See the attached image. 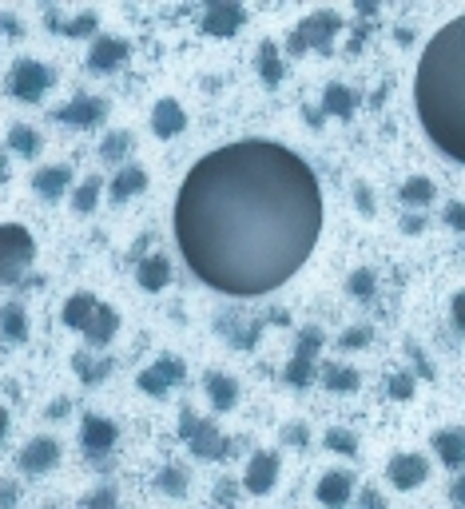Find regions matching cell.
Listing matches in <instances>:
<instances>
[{
  "mask_svg": "<svg viewBox=\"0 0 465 509\" xmlns=\"http://www.w3.org/2000/svg\"><path fill=\"white\" fill-rule=\"evenodd\" d=\"M322 231L315 167L275 139L207 152L176 195L187 271L231 298H259L302 271Z\"/></svg>",
  "mask_w": 465,
  "mask_h": 509,
  "instance_id": "1",
  "label": "cell"
},
{
  "mask_svg": "<svg viewBox=\"0 0 465 509\" xmlns=\"http://www.w3.org/2000/svg\"><path fill=\"white\" fill-rule=\"evenodd\" d=\"M413 112L426 139L465 167V13L441 24L413 72Z\"/></svg>",
  "mask_w": 465,
  "mask_h": 509,
  "instance_id": "2",
  "label": "cell"
},
{
  "mask_svg": "<svg viewBox=\"0 0 465 509\" xmlns=\"http://www.w3.org/2000/svg\"><path fill=\"white\" fill-rule=\"evenodd\" d=\"M36 259V239L20 223H0V287H13Z\"/></svg>",
  "mask_w": 465,
  "mask_h": 509,
  "instance_id": "3",
  "label": "cell"
},
{
  "mask_svg": "<svg viewBox=\"0 0 465 509\" xmlns=\"http://www.w3.org/2000/svg\"><path fill=\"white\" fill-rule=\"evenodd\" d=\"M342 33V16L338 13H315V16H307L302 24L290 33V40H287V52L290 56H302L307 48H315V52H330L335 48V36Z\"/></svg>",
  "mask_w": 465,
  "mask_h": 509,
  "instance_id": "4",
  "label": "cell"
},
{
  "mask_svg": "<svg viewBox=\"0 0 465 509\" xmlns=\"http://www.w3.org/2000/svg\"><path fill=\"white\" fill-rule=\"evenodd\" d=\"M179 438L191 446V454L204 457V462H215V457L227 454V434L219 430L211 418H199L195 410H184L179 418Z\"/></svg>",
  "mask_w": 465,
  "mask_h": 509,
  "instance_id": "5",
  "label": "cell"
},
{
  "mask_svg": "<svg viewBox=\"0 0 465 509\" xmlns=\"http://www.w3.org/2000/svg\"><path fill=\"white\" fill-rule=\"evenodd\" d=\"M48 84H52V72H48V64H40L33 56L16 60L13 76H8V92H13V99H20V104H40Z\"/></svg>",
  "mask_w": 465,
  "mask_h": 509,
  "instance_id": "6",
  "label": "cell"
},
{
  "mask_svg": "<svg viewBox=\"0 0 465 509\" xmlns=\"http://www.w3.org/2000/svg\"><path fill=\"white\" fill-rule=\"evenodd\" d=\"M322 331L318 326H307V331L299 335V346H295V358L287 363V371H282V382L287 386H295V391H302V386H310L315 382V358L322 351Z\"/></svg>",
  "mask_w": 465,
  "mask_h": 509,
  "instance_id": "7",
  "label": "cell"
},
{
  "mask_svg": "<svg viewBox=\"0 0 465 509\" xmlns=\"http://www.w3.org/2000/svg\"><path fill=\"white\" fill-rule=\"evenodd\" d=\"M116 442H119V426L112 422V418H100V414L84 418V426H80V446H84V457L104 462V457L116 450Z\"/></svg>",
  "mask_w": 465,
  "mask_h": 509,
  "instance_id": "8",
  "label": "cell"
},
{
  "mask_svg": "<svg viewBox=\"0 0 465 509\" xmlns=\"http://www.w3.org/2000/svg\"><path fill=\"white\" fill-rule=\"evenodd\" d=\"M131 60V44L128 40H119V36H96L92 40V48H88V72H96V76H108V72H116V68H124Z\"/></svg>",
  "mask_w": 465,
  "mask_h": 509,
  "instance_id": "9",
  "label": "cell"
},
{
  "mask_svg": "<svg viewBox=\"0 0 465 509\" xmlns=\"http://www.w3.org/2000/svg\"><path fill=\"white\" fill-rule=\"evenodd\" d=\"M279 470H282V462H279V454L275 450H259V454H251V462H247V470H242V490L247 494H270L275 490V482H279Z\"/></svg>",
  "mask_w": 465,
  "mask_h": 509,
  "instance_id": "10",
  "label": "cell"
},
{
  "mask_svg": "<svg viewBox=\"0 0 465 509\" xmlns=\"http://www.w3.org/2000/svg\"><path fill=\"white\" fill-rule=\"evenodd\" d=\"M184 374H187V366L179 363V358H159L156 366H147V371H139V391L151 394V398H167L171 394V386L176 382H184Z\"/></svg>",
  "mask_w": 465,
  "mask_h": 509,
  "instance_id": "11",
  "label": "cell"
},
{
  "mask_svg": "<svg viewBox=\"0 0 465 509\" xmlns=\"http://www.w3.org/2000/svg\"><path fill=\"white\" fill-rule=\"evenodd\" d=\"M386 477H390V485L394 490H418L422 482L430 477V462L422 454H394L390 457V466H386Z\"/></svg>",
  "mask_w": 465,
  "mask_h": 509,
  "instance_id": "12",
  "label": "cell"
},
{
  "mask_svg": "<svg viewBox=\"0 0 465 509\" xmlns=\"http://www.w3.org/2000/svg\"><path fill=\"white\" fill-rule=\"evenodd\" d=\"M56 462H60V442H56V438H33V442L16 454V470L28 474V477L48 474Z\"/></svg>",
  "mask_w": 465,
  "mask_h": 509,
  "instance_id": "13",
  "label": "cell"
},
{
  "mask_svg": "<svg viewBox=\"0 0 465 509\" xmlns=\"http://www.w3.org/2000/svg\"><path fill=\"white\" fill-rule=\"evenodd\" d=\"M242 24H247V13H242L239 5H231V0H211L207 13H204V33L219 36V40L235 36Z\"/></svg>",
  "mask_w": 465,
  "mask_h": 509,
  "instance_id": "14",
  "label": "cell"
},
{
  "mask_svg": "<svg viewBox=\"0 0 465 509\" xmlns=\"http://www.w3.org/2000/svg\"><path fill=\"white\" fill-rule=\"evenodd\" d=\"M104 116H108V104L104 99H96V96H76L72 104L56 108V119L60 124H68V127H100L104 124Z\"/></svg>",
  "mask_w": 465,
  "mask_h": 509,
  "instance_id": "15",
  "label": "cell"
},
{
  "mask_svg": "<svg viewBox=\"0 0 465 509\" xmlns=\"http://www.w3.org/2000/svg\"><path fill=\"white\" fill-rule=\"evenodd\" d=\"M315 497H318V505H327V509H346L354 497V474H346V470L322 474Z\"/></svg>",
  "mask_w": 465,
  "mask_h": 509,
  "instance_id": "16",
  "label": "cell"
},
{
  "mask_svg": "<svg viewBox=\"0 0 465 509\" xmlns=\"http://www.w3.org/2000/svg\"><path fill=\"white\" fill-rule=\"evenodd\" d=\"M184 127H187V116L179 108V99H171V96L156 99V108H151V132L159 139H176Z\"/></svg>",
  "mask_w": 465,
  "mask_h": 509,
  "instance_id": "17",
  "label": "cell"
},
{
  "mask_svg": "<svg viewBox=\"0 0 465 509\" xmlns=\"http://www.w3.org/2000/svg\"><path fill=\"white\" fill-rule=\"evenodd\" d=\"M72 187V167L68 164H52V167H40V172L33 175V192L40 199H48V203H56L60 195Z\"/></svg>",
  "mask_w": 465,
  "mask_h": 509,
  "instance_id": "18",
  "label": "cell"
},
{
  "mask_svg": "<svg viewBox=\"0 0 465 509\" xmlns=\"http://www.w3.org/2000/svg\"><path fill=\"white\" fill-rule=\"evenodd\" d=\"M430 446L438 450V457H441V466H446V470H461V466H465V430H458V426L438 430Z\"/></svg>",
  "mask_w": 465,
  "mask_h": 509,
  "instance_id": "19",
  "label": "cell"
},
{
  "mask_svg": "<svg viewBox=\"0 0 465 509\" xmlns=\"http://www.w3.org/2000/svg\"><path fill=\"white\" fill-rule=\"evenodd\" d=\"M96 311H100V298H96L92 291H76V295L64 303V315H60V318H64V326H72V331L84 335L88 326H92Z\"/></svg>",
  "mask_w": 465,
  "mask_h": 509,
  "instance_id": "20",
  "label": "cell"
},
{
  "mask_svg": "<svg viewBox=\"0 0 465 509\" xmlns=\"http://www.w3.org/2000/svg\"><path fill=\"white\" fill-rule=\"evenodd\" d=\"M136 283L144 287V291H151V295H159L164 287L171 283V263H167V255H147L144 263L136 267Z\"/></svg>",
  "mask_w": 465,
  "mask_h": 509,
  "instance_id": "21",
  "label": "cell"
},
{
  "mask_svg": "<svg viewBox=\"0 0 465 509\" xmlns=\"http://www.w3.org/2000/svg\"><path fill=\"white\" fill-rule=\"evenodd\" d=\"M139 192H147V172L136 164H124V172L112 179V203H128V199H136Z\"/></svg>",
  "mask_w": 465,
  "mask_h": 509,
  "instance_id": "22",
  "label": "cell"
},
{
  "mask_svg": "<svg viewBox=\"0 0 465 509\" xmlns=\"http://www.w3.org/2000/svg\"><path fill=\"white\" fill-rule=\"evenodd\" d=\"M354 108H358V92L346 84H330L322 92V116H338V119H350Z\"/></svg>",
  "mask_w": 465,
  "mask_h": 509,
  "instance_id": "23",
  "label": "cell"
},
{
  "mask_svg": "<svg viewBox=\"0 0 465 509\" xmlns=\"http://www.w3.org/2000/svg\"><path fill=\"white\" fill-rule=\"evenodd\" d=\"M207 398H211V406H215V410H231V406L239 402V382L231 374L211 371L207 374Z\"/></svg>",
  "mask_w": 465,
  "mask_h": 509,
  "instance_id": "24",
  "label": "cell"
},
{
  "mask_svg": "<svg viewBox=\"0 0 465 509\" xmlns=\"http://www.w3.org/2000/svg\"><path fill=\"white\" fill-rule=\"evenodd\" d=\"M322 386L335 394H354L362 386V374L354 366H342V363H327L322 366Z\"/></svg>",
  "mask_w": 465,
  "mask_h": 509,
  "instance_id": "25",
  "label": "cell"
},
{
  "mask_svg": "<svg viewBox=\"0 0 465 509\" xmlns=\"http://www.w3.org/2000/svg\"><path fill=\"white\" fill-rule=\"evenodd\" d=\"M116 331H119V315L112 311L108 303H100V311H96V318H92V326L84 331V338L92 346H108L116 338Z\"/></svg>",
  "mask_w": 465,
  "mask_h": 509,
  "instance_id": "26",
  "label": "cell"
},
{
  "mask_svg": "<svg viewBox=\"0 0 465 509\" xmlns=\"http://www.w3.org/2000/svg\"><path fill=\"white\" fill-rule=\"evenodd\" d=\"M0 331H5V338H13V343H24L28 338V315L20 303H8L0 306Z\"/></svg>",
  "mask_w": 465,
  "mask_h": 509,
  "instance_id": "27",
  "label": "cell"
},
{
  "mask_svg": "<svg viewBox=\"0 0 465 509\" xmlns=\"http://www.w3.org/2000/svg\"><path fill=\"white\" fill-rule=\"evenodd\" d=\"M259 76H262V84L267 88H279L282 76H287V68H282V60H279V48L270 44V40L259 48Z\"/></svg>",
  "mask_w": 465,
  "mask_h": 509,
  "instance_id": "28",
  "label": "cell"
},
{
  "mask_svg": "<svg viewBox=\"0 0 465 509\" xmlns=\"http://www.w3.org/2000/svg\"><path fill=\"white\" fill-rule=\"evenodd\" d=\"M398 199H402L406 207H426V203H433V179H426V175H410L406 184H402Z\"/></svg>",
  "mask_w": 465,
  "mask_h": 509,
  "instance_id": "29",
  "label": "cell"
},
{
  "mask_svg": "<svg viewBox=\"0 0 465 509\" xmlns=\"http://www.w3.org/2000/svg\"><path fill=\"white\" fill-rule=\"evenodd\" d=\"M100 192H104V179H100V175H88L84 184H80L76 192H72V207H76L80 215H88V212H92V207L100 203Z\"/></svg>",
  "mask_w": 465,
  "mask_h": 509,
  "instance_id": "30",
  "label": "cell"
},
{
  "mask_svg": "<svg viewBox=\"0 0 465 509\" xmlns=\"http://www.w3.org/2000/svg\"><path fill=\"white\" fill-rule=\"evenodd\" d=\"M131 144H136L131 132H112L104 144H100V159H104V164H124V156L131 152Z\"/></svg>",
  "mask_w": 465,
  "mask_h": 509,
  "instance_id": "31",
  "label": "cell"
},
{
  "mask_svg": "<svg viewBox=\"0 0 465 509\" xmlns=\"http://www.w3.org/2000/svg\"><path fill=\"white\" fill-rule=\"evenodd\" d=\"M100 28V16L88 8V13H76L72 20H60V33L64 36H72V40H84V36H92Z\"/></svg>",
  "mask_w": 465,
  "mask_h": 509,
  "instance_id": "32",
  "label": "cell"
},
{
  "mask_svg": "<svg viewBox=\"0 0 465 509\" xmlns=\"http://www.w3.org/2000/svg\"><path fill=\"white\" fill-rule=\"evenodd\" d=\"M8 147L20 152V156H36L40 152V136L28 124H13L8 127Z\"/></svg>",
  "mask_w": 465,
  "mask_h": 509,
  "instance_id": "33",
  "label": "cell"
},
{
  "mask_svg": "<svg viewBox=\"0 0 465 509\" xmlns=\"http://www.w3.org/2000/svg\"><path fill=\"white\" fill-rule=\"evenodd\" d=\"M72 366H76V374L84 378L88 386H100L108 374H112V363H108V358H100V363H88V354H76Z\"/></svg>",
  "mask_w": 465,
  "mask_h": 509,
  "instance_id": "34",
  "label": "cell"
},
{
  "mask_svg": "<svg viewBox=\"0 0 465 509\" xmlns=\"http://www.w3.org/2000/svg\"><path fill=\"white\" fill-rule=\"evenodd\" d=\"M322 442H327V450H335V454H346V457L358 454V434H354V430H342V426H330Z\"/></svg>",
  "mask_w": 465,
  "mask_h": 509,
  "instance_id": "35",
  "label": "cell"
},
{
  "mask_svg": "<svg viewBox=\"0 0 465 509\" xmlns=\"http://www.w3.org/2000/svg\"><path fill=\"white\" fill-rule=\"evenodd\" d=\"M156 485H159L164 494H171V497H184V494H187V474L176 470V466H167V470L156 477Z\"/></svg>",
  "mask_w": 465,
  "mask_h": 509,
  "instance_id": "36",
  "label": "cell"
},
{
  "mask_svg": "<svg viewBox=\"0 0 465 509\" xmlns=\"http://www.w3.org/2000/svg\"><path fill=\"white\" fill-rule=\"evenodd\" d=\"M374 283H378V278H374V271H366V267H362V271H354V275L346 278V291H350L354 298H370V295H374Z\"/></svg>",
  "mask_w": 465,
  "mask_h": 509,
  "instance_id": "37",
  "label": "cell"
},
{
  "mask_svg": "<svg viewBox=\"0 0 465 509\" xmlns=\"http://www.w3.org/2000/svg\"><path fill=\"white\" fill-rule=\"evenodd\" d=\"M80 509H119L116 490H112V485H100L96 494H88L84 502H80Z\"/></svg>",
  "mask_w": 465,
  "mask_h": 509,
  "instance_id": "38",
  "label": "cell"
},
{
  "mask_svg": "<svg viewBox=\"0 0 465 509\" xmlns=\"http://www.w3.org/2000/svg\"><path fill=\"white\" fill-rule=\"evenodd\" d=\"M386 391H390V398H398V402H406V398H413V374H394Z\"/></svg>",
  "mask_w": 465,
  "mask_h": 509,
  "instance_id": "39",
  "label": "cell"
},
{
  "mask_svg": "<svg viewBox=\"0 0 465 509\" xmlns=\"http://www.w3.org/2000/svg\"><path fill=\"white\" fill-rule=\"evenodd\" d=\"M366 343H370V331H366V326H354V331H346V335L338 338L342 351H354V346H366Z\"/></svg>",
  "mask_w": 465,
  "mask_h": 509,
  "instance_id": "40",
  "label": "cell"
},
{
  "mask_svg": "<svg viewBox=\"0 0 465 509\" xmlns=\"http://www.w3.org/2000/svg\"><path fill=\"white\" fill-rule=\"evenodd\" d=\"M441 219H446V223L453 227V231H465V203H461V199H453V203H446V215H441Z\"/></svg>",
  "mask_w": 465,
  "mask_h": 509,
  "instance_id": "41",
  "label": "cell"
},
{
  "mask_svg": "<svg viewBox=\"0 0 465 509\" xmlns=\"http://www.w3.org/2000/svg\"><path fill=\"white\" fill-rule=\"evenodd\" d=\"M282 446L302 450V446H307V426H287V430H282Z\"/></svg>",
  "mask_w": 465,
  "mask_h": 509,
  "instance_id": "42",
  "label": "cell"
},
{
  "mask_svg": "<svg viewBox=\"0 0 465 509\" xmlns=\"http://www.w3.org/2000/svg\"><path fill=\"white\" fill-rule=\"evenodd\" d=\"M450 318H453V326H458V331H465V291L453 295V303H450Z\"/></svg>",
  "mask_w": 465,
  "mask_h": 509,
  "instance_id": "43",
  "label": "cell"
},
{
  "mask_svg": "<svg viewBox=\"0 0 465 509\" xmlns=\"http://www.w3.org/2000/svg\"><path fill=\"white\" fill-rule=\"evenodd\" d=\"M358 509H386V497H382L378 490H362Z\"/></svg>",
  "mask_w": 465,
  "mask_h": 509,
  "instance_id": "44",
  "label": "cell"
},
{
  "mask_svg": "<svg viewBox=\"0 0 465 509\" xmlns=\"http://www.w3.org/2000/svg\"><path fill=\"white\" fill-rule=\"evenodd\" d=\"M354 203H358L366 215L374 212V203H370V187H366V184H354Z\"/></svg>",
  "mask_w": 465,
  "mask_h": 509,
  "instance_id": "45",
  "label": "cell"
},
{
  "mask_svg": "<svg viewBox=\"0 0 465 509\" xmlns=\"http://www.w3.org/2000/svg\"><path fill=\"white\" fill-rule=\"evenodd\" d=\"M450 502H453V509H465V474L450 485Z\"/></svg>",
  "mask_w": 465,
  "mask_h": 509,
  "instance_id": "46",
  "label": "cell"
},
{
  "mask_svg": "<svg viewBox=\"0 0 465 509\" xmlns=\"http://www.w3.org/2000/svg\"><path fill=\"white\" fill-rule=\"evenodd\" d=\"M422 227H426V219H422V215H406V219H402V231H406V235H418Z\"/></svg>",
  "mask_w": 465,
  "mask_h": 509,
  "instance_id": "47",
  "label": "cell"
},
{
  "mask_svg": "<svg viewBox=\"0 0 465 509\" xmlns=\"http://www.w3.org/2000/svg\"><path fill=\"white\" fill-rule=\"evenodd\" d=\"M64 410H68V398H56V402L48 406V418H64Z\"/></svg>",
  "mask_w": 465,
  "mask_h": 509,
  "instance_id": "48",
  "label": "cell"
},
{
  "mask_svg": "<svg viewBox=\"0 0 465 509\" xmlns=\"http://www.w3.org/2000/svg\"><path fill=\"white\" fill-rule=\"evenodd\" d=\"M5 434H8V410L0 406V438H5Z\"/></svg>",
  "mask_w": 465,
  "mask_h": 509,
  "instance_id": "49",
  "label": "cell"
},
{
  "mask_svg": "<svg viewBox=\"0 0 465 509\" xmlns=\"http://www.w3.org/2000/svg\"><path fill=\"white\" fill-rule=\"evenodd\" d=\"M8 179V159H5V152H0V184Z\"/></svg>",
  "mask_w": 465,
  "mask_h": 509,
  "instance_id": "50",
  "label": "cell"
}]
</instances>
